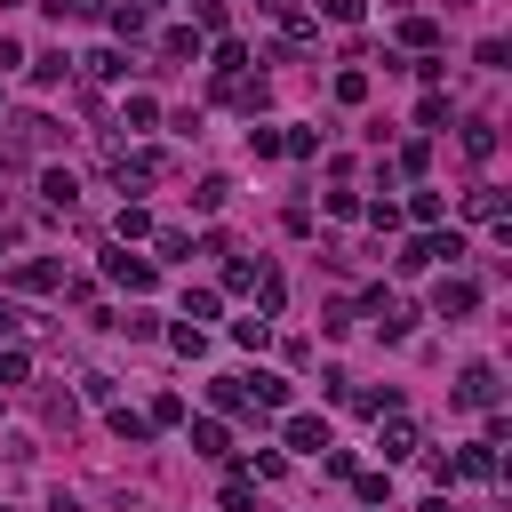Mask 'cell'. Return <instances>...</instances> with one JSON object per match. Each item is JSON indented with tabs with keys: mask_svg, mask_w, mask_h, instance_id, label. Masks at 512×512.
Segmentation results:
<instances>
[{
	"mask_svg": "<svg viewBox=\"0 0 512 512\" xmlns=\"http://www.w3.org/2000/svg\"><path fill=\"white\" fill-rule=\"evenodd\" d=\"M104 280L128 288V296H144V288L160 280V264H152V256H128V248H104Z\"/></svg>",
	"mask_w": 512,
	"mask_h": 512,
	"instance_id": "cell-1",
	"label": "cell"
},
{
	"mask_svg": "<svg viewBox=\"0 0 512 512\" xmlns=\"http://www.w3.org/2000/svg\"><path fill=\"white\" fill-rule=\"evenodd\" d=\"M448 400H456V408H496V400H504V384H496V368H488V360H472V368L456 376V392H448Z\"/></svg>",
	"mask_w": 512,
	"mask_h": 512,
	"instance_id": "cell-2",
	"label": "cell"
},
{
	"mask_svg": "<svg viewBox=\"0 0 512 512\" xmlns=\"http://www.w3.org/2000/svg\"><path fill=\"white\" fill-rule=\"evenodd\" d=\"M360 312L376 320V336H384V344H400V336H408V320H416V312H408L400 296H384V288H368V304H360Z\"/></svg>",
	"mask_w": 512,
	"mask_h": 512,
	"instance_id": "cell-3",
	"label": "cell"
},
{
	"mask_svg": "<svg viewBox=\"0 0 512 512\" xmlns=\"http://www.w3.org/2000/svg\"><path fill=\"white\" fill-rule=\"evenodd\" d=\"M376 456H384V472H392L400 456H416V424H408V416H376Z\"/></svg>",
	"mask_w": 512,
	"mask_h": 512,
	"instance_id": "cell-4",
	"label": "cell"
},
{
	"mask_svg": "<svg viewBox=\"0 0 512 512\" xmlns=\"http://www.w3.org/2000/svg\"><path fill=\"white\" fill-rule=\"evenodd\" d=\"M112 176L120 184H160L168 176V152H112Z\"/></svg>",
	"mask_w": 512,
	"mask_h": 512,
	"instance_id": "cell-5",
	"label": "cell"
},
{
	"mask_svg": "<svg viewBox=\"0 0 512 512\" xmlns=\"http://www.w3.org/2000/svg\"><path fill=\"white\" fill-rule=\"evenodd\" d=\"M272 24H280V40H288V48H312V40H320V16H304L296 0H280V8H272Z\"/></svg>",
	"mask_w": 512,
	"mask_h": 512,
	"instance_id": "cell-6",
	"label": "cell"
},
{
	"mask_svg": "<svg viewBox=\"0 0 512 512\" xmlns=\"http://www.w3.org/2000/svg\"><path fill=\"white\" fill-rule=\"evenodd\" d=\"M472 304H480V288H472V280H440V288H432V312H440V320H464Z\"/></svg>",
	"mask_w": 512,
	"mask_h": 512,
	"instance_id": "cell-7",
	"label": "cell"
},
{
	"mask_svg": "<svg viewBox=\"0 0 512 512\" xmlns=\"http://www.w3.org/2000/svg\"><path fill=\"white\" fill-rule=\"evenodd\" d=\"M464 224H504V192L496 184H472L464 192Z\"/></svg>",
	"mask_w": 512,
	"mask_h": 512,
	"instance_id": "cell-8",
	"label": "cell"
},
{
	"mask_svg": "<svg viewBox=\"0 0 512 512\" xmlns=\"http://www.w3.org/2000/svg\"><path fill=\"white\" fill-rule=\"evenodd\" d=\"M8 280H16V288H32V296H48V288H64V264H48V256H32V264H16Z\"/></svg>",
	"mask_w": 512,
	"mask_h": 512,
	"instance_id": "cell-9",
	"label": "cell"
},
{
	"mask_svg": "<svg viewBox=\"0 0 512 512\" xmlns=\"http://www.w3.org/2000/svg\"><path fill=\"white\" fill-rule=\"evenodd\" d=\"M24 64H32L40 88H64V80H72V56H64V48H40V56H24Z\"/></svg>",
	"mask_w": 512,
	"mask_h": 512,
	"instance_id": "cell-10",
	"label": "cell"
},
{
	"mask_svg": "<svg viewBox=\"0 0 512 512\" xmlns=\"http://www.w3.org/2000/svg\"><path fill=\"white\" fill-rule=\"evenodd\" d=\"M280 432H288V448H304V456H320V448H328V424H320V416H288Z\"/></svg>",
	"mask_w": 512,
	"mask_h": 512,
	"instance_id": "cell-11",
	"label": "cell"
},
{
	"mask_svg": "<svg viewBox=\"0 0 512 512\" xmlns=\"http://www.w3.org/2000/svg\"><path fill=\"white\" fill-rule=\"evenodd\" d=\"M400 48L432 56V48H440V24H432V16H400Z\"/></svg>",
	"mask_w": 512,
	"mask_h": 512,
	"instance_id": "cell-12",
	"label": "cell"
},
{
	"mask_svg": "<svg viewBox=\"0 0 512 512\" xmlns=\"http://www.w3.org/2000/svg\"><path fill=\"white\" fill-rule=\"evenodd\" d=\"M72 72H88V80L104 88V80H120V72H128V56H120V48H96V56H80Z\"/></svg>",
	"mask_w": 512,
	"mask_h": 512,
	"instance_id": "cell-13",
	"label": "cell"
},
{
	"mask_svg": "<svg viewBox=\"0 0 512 512\" xmlns=\"http://www.w3.org/2000/svg\"><path fill=\"white\" fill-rule=\"evenodd\" d=\"M40 200H48V208H72V200H80V176H72V168H48V176H40Z\"/></svg>",
	"mask_w": 512,
	"mask_h": 512,
	"instance_id": "cell-14",
	"label": "cell"
},
{
	"mask_svg": "<svg viewBox=\"0 0 512 512\" xmlns=\"http://www.w3.org/2000/svg\"><path fill=\"white\" fill-rule=\"evenodd\" d=\"M240 384H248L256 408H288V376H264V368H256V376H240Z\"/></svg>",
	"mask_w": 512,
	"mask_h": 512,
	"instance_id": "cell-15",
	"label": "cell"
},
{
	"mask_svg": "<svg viewBox=\"0 0 512 512\" xmlns=\"http://www.w3.org/2000/svg\"><path fill=\"white\" fill-rule=\"evenodd\" d=\"M192 448H200V456H232V432H224L216 416H200V424H192Z\"/></svg>",
	"mask_w": 512,
	"mask_h": 512,
	"instance_id": "cell-16",
	"label": "cell"
},
{
	"mask_svg": "<svg viewBox=\"0 0 512 512\" xmlns=\"http://www.w3.org/2000/svg\"><path fill=\"white\" fill-rule=\"evenodd\" d=\"M144 24H152V8H144V0H120V8H112V32H120V40H136Z\"/></svg>",
	"mask_w": 512,
	"mask_h": 512,
	"instance_id": "cell-17",
	"label": "cell"
},
{
	"mask_svg": "<svg viewBox=\"0 0 512 512\" xmlns=\"http://www.w3.org/2000/svg\"><path fill=\"white\" fill-rule=\"evenodd\" d=\"M160 56L168 64H200V32H160Z\"/></svg>",
	"mask_w": 512,
	"mask_h": 512,
	"instance_id": "cell-18",
	"label": "cell"
},
{
	"mask_svg": "<svg viewBox=\"0 0 512 512\" xmlns=\"http://www.w3.org/2000/svg\"><path fill=\"white\" fill-rule=\"evenodd\" d=\"M232 344H240V352H264V344H272V320H256V312L232 320Z\"/></svg>",
	"mask_w": 512,
	"mask_h": 512,
	"instance_id": "cell-19",
	"label": "cell"
},
{
	"mask_svg": "<svg viewBox=\"0 0 512 512\" xmlns=\"http://www.w3.org/2000/svg\"><path fill=\"white\" fill-rule=\"evenodd\" d=\"M112 432H120L128 448H144V440H152V424H144V408H112Z\"/></svg>",
	"mask_w": 512,
	"mask_h": 512,
	"instance_id": "cell-20",
	"label": "cell"
},
{
	"mask_svg": "<svg viewBox=\"0 0 512 512\" xmlns=\"http://www.w3.org/2000/svg\"><path fill=\"white\" fill-rule=\"evenodd\" d=\"M224 200H232V184H224V176H200V192H192V208H200V216H216Z\"/></svg>",
	"mask_w": 512,
	"mask_h": 512,
	"instance_id": "cell-21",
	"label": "cell"
},
{
	"mask_svg": "<svg viewBox=\"0 0 512 512\" xmlns=\"http://www.w3.org/2000/svg\"><path fill=\"white\" fill-rule=\"evenodd\" d=\"M440 208H448V200H440V192H408V216H416V224H424V232H440Z\"/></svg>",
	"mask_w": 512,
	"mask_h": 512,
	"instance_id": "cell-22",
	"label": "cell"
},
{
	"mask_svg": "<svg viewBox=\"0 0 512 512\" xmlns=\"http://www.w3.org/2000/svg\"><path fill=\"white\" fill-rule=\"evenodd\" d=\"M112 232H120V248H128V240H144V232H152V216H144V208H136V200H128V208H120V216H112Z\"/></svg>",
	"mask_w": 512,
	"mask_h": 512,
	"instance_id": "cell-23",
	"label": "cell"
},
{
	"mask_svg": "<svg viewBox=\"0 0 512 512\" xmlns=\"http://www.w3.org/2000/svg\"><path fill=\"white\" fill-rule=\"evenodd\" d=\"M256 304H264V320H272V312L288 304V280H280V272H256Z\"/></svg>",
	"mask_w": 512,
	"mask_h": 512,
	"instance_id": "cell-24",
	"label": "cell"
},
{
	"mask_svg": "<svg viewBox=\"0 0 512 512\" xmlns=\"http://www.w3.org/2000/svg\"><path fill=\"white\" fill-rule=\"evenodd\" d=\"M168 344H176L184 360H200V352H208V328H192V320H176V328H168Z\"/></svg>",
	"mask_w": 512,
	"mask_h": 512,
	"instance_id": "cell-25",
	"label": "cell"
},
{
	"mask_svg": "<svg viewBox=\"0 0 512 512\" xmlns=\"http://www.w3.org/2000/svg\"><path fill=\"white\" fill-rule=\"evenodd\" d=\"M144 424H152V432H168V424H184V400H176V392H160V400L144 408Z\"/></svg>",
	"mask_w": 512,
	"mask_h": 512,
	"instance_id": "cell-26",
	"label": "cell"
},
{
	"mask_svg": "<svg viewBox=\"0 0 512 512\" xmlns=\"http://www.w3.org/2000/svg\"><path fill=\"white\" fill-rule=\"evenodd\" d=\"M464 152L488 160V152H496V128H488V120H464Z\"/></svg>",
	"mask_w": 512,
	"mask_h": 512,
	"instance_id": "cell-27",
	"label": "cell"
},
{
	"mask_svg": "<svg viewBox=\"0 0 512 512\" xmlns=\"http://www.w3.org/2000/svg\"><path fill=\"white\" fill-rule=\"evenodd\" d=\"M256 272H264V264H248V256H232V264H224V288H232V296H248V288H256Z\"/></svg>",
	"mask_w": 512,
	"mask_h": 512,
	"instance_id": "cell-28",
	"label": "cell"
},
{
	"mask_svg": "<svg viewBox=\"0 0 512 512\" xmlns=\"http://www.w3.org/2000/svg\"><path fill=\"white\" fill-rule=\"evenodd\" d=\"M184 320H192V328L216 320V288H184Z\"/></svg>",
	"mask_w": 512,
	"mask_h": 512,
	"instance_id": "cell-29",
	"label": "cell"
},
{
	"mask_svg": "<svg viewBox=\"0 0 512 512\" xmlns=\"http://www.w3.org/2000/svg\"><path fill=\"white\" fill-rule=\"evenodd\" d=\"M208 400H216V408H248V384H240V376H216Z\"/></svg>",
	"mask_w": 512,
	"mask_h": 512,
	"instance_id": "cell-30",
	"label": "cell"
},
{
	"mask_svg": "<svg viewBox=\"0 0 512 512\" xmlns=\"http://www.w3.org/2000/svg\"><path fill=\"white\" fill-rule=\"evenodd\" d=\"M120 120H128V128H152V120H160V104H152V96H128V104H120Z\"/></svg>",
	"mask_w": 512,
	"mask_h": 512,
	"instance_id": "cell-31",
	"label": "cell"
},
{
	"mask_svg": "<svg viewBox=\"0 0 512 512\" xmlns=\"http://www.w3.org/2000/svg\"><path fill=\"white\" fill-rule=\"evenodd\" d=\"M192 24L200 32H224V0H192Z\"/></svg>",
	"mask_w": 512,
	"mask_h": 512,
	"instance_id": "cell-32",
	"label": "cell"
},
{
	"mask_svg": "<svg viewBox=\"0 0 512 512\" xmlns=\"http://www.w3.org/2000/svg\"><path fill=\"white\" fill-rule=\"evenodd\" d=\"M248 152H256V160H272V152H280V128H256V120H248Z\"/></svg>",
	"mask_w": 512,
	"mask_h": 512,
	"instance_id": "cell-33",
	"label": "cell"
},
{
	"mask_svg": "<svg viewBox=\"0 0 512 512\" xmlns=\"http://www.w3.org/2000/svg\"><path fill=\"white\" fill-rule=\"evenodd\" d=\"M280 152H296V160H312V152H320V136H312V128H288V136H280Z\"/></svg>",
	"mask_w": 512,
	"mask_h": 512,
	"instance_id": "cell-34",
	"label": "cell"
},
{
	"mask_svg": "<svg viewBox=\"0 0 512 512\" xmlns=\"http://www.w3.org/2000/svg\"><path fill=\"white\" fill-rule=\"evenodd\" d=\"M352 488H360V504H384V488H392V480H384V472H352Z\"/></svg>",
	"mask_w": 512,
	"mask_h": 512,
	"instance_id": "cell-35",
	"label": "cell"
},
{
	"mask_svg": "<svg viewBox=\"0 0 512 512\" xmlns=\"http://www.w3.org/2000/svg\"><path fill=\"white\" fill-rule=\"evenodd\" d=\"M224 512H256V488L248 480H224Z\"/></svg>",
	"mask_w": 512,
	"mask_h": 512,
	"instance_id": "cell-36",
	"label": "cell"
},
{
	"mask_svg": "<svg viewBox=\"0 0 512 512\" xmlns=\"http://www.w3.org/2000/svg\"><path fill=\"white\" fill-rule=\"evenodd\" d=\"M320 16L328 24H360V0H320Z\"/></svg>",
	"mask_w": 512,
	"mask_h": 512,
	"instance_id": "cell-37",
	"label": "cell"
},
{
	"mask_svg": "<svg viewBox=\"0 0 512 512\" xmlns=\"http://www.w3.org/2000/svg\"><path fill=\"white\" fill-rule=\"evenodd\" d=\"M24 368H32L24 352H0V384H24Z\"/></svg>",
	"mask_w": 512,
	"mask_h": 512,
	"instance_id": "cell-38",
	"label": "cell"
},
{
	"mask_svg": "<svg viewBox=\"0 0 512 512\" xmlns=\"http://www.w3.org/2000/svg\"><path fill=\"white\" fill-rule=\"evenodd\" d=\"M0 336H16V312H8V304H0Z\"/></svg>",
	"mask_w": 512,
	"mask_h": 512,
	"instance_id": "cell-39",
	"label": "cell"
},
{
	"mask_svg": "<svg viewBox=\"0 0 512 512\" xmlns=\"http://www.w3.org/2000/svg\"><path fill=\"white\" fill-rule=\"evenodd\" d=\"M0 512H16V504H0Z\"/></svg>",
	"mask_w": 512,
	"mask_h": 512,
	"instance_id": "cell-40",
	"label": "cell"
}]
</instances>
